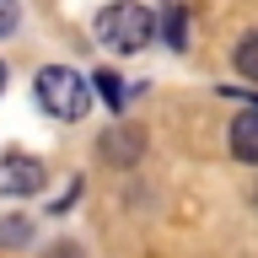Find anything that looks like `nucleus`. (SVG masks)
Segmentation results:
<instances>
[{
	"instance_id": "obj_9",
	"label": "nucleus",
	"mask_w": 258,
	"mask_h": 258,
	"mask_svg": "<svg viewBox=\"0 0 258 258\" xmlns=\"http://www.w3.org/2000/svg\"><path fill=\"white\" fill-rule=\"evenodd\" d=\"M167 43H172V48H188V43H183V11H177V6H167Z\"/></svg>"
},
{
	"instance_id": "obj_4",
	"label": "nucleus",
	"mask_w": 258,
	"mask_h": 258,
	"mask_svg": "<svg viewBox=\"0 0 258 258\" xmlns=\"http://www.w3.org/2000/svg\"><path fill=\"white\" fill-rule=\"evenodd\" d=\"M97 151H102V161H113V167H135V161H140V151H145V135L135 124H113L108 135H102V145H97Z\"/></svg>"
},
{
	"instance_id": "obj_1",
	"label": "nucleus",
	"mask_w": 258,
	"mask_h": 258,
	"mask_svg": "<svg viewBox=\"0 0 258 258\" xmlns=\"http://www.w3.org/2000/svg\"><path fill=\"white\" fill-rule=\"evenodd\" d=\"M151 32H156V16L135 6V0H118L108 11L97 16V43L102 48H118V54H135V48L151 43Z\"/></svg>"
},
{
	"instance_id": "obj_12",
	"label": "nucleus",
	"mask_w": 258,
	"mask_h": 258,
	"mask_svg": "<svg viewBox=\"0 0 258 258\" xmlns=\"http://www.w3.org/2000/svg\"><path fill=\"white\" fill-rule=\"evenodd\" d=\"M0 86H6V64H0Z\"/></svg>"
},
{
	"instance_id": "obj_11",
	"label": "nucleus",
	"mask_w": 258,
	"mask_h": 258,
	"mask_svg": "<svg viewBox=\"0 0 258 258\" xmlns=\"http://www.w3.org/2000/svg\"><path fill=\"white\" fill-rule=\"evenodd\" d=\"M54 258H81V253H76V247H54Z\"/></svg>"
},
{
	"instance_id": "obj_5",
	"label": "nucleus",
	"mask_w": 258,
	"mask_h": 258,
	"mask_svg": "<svg viewBox=\"0 0 258 258\" xmlns=\"http://www.w3.org/2000/svg\"><path fill=\"white\" fill-rule=\"evenodd\" d=\"M231 156L237 161H258V108L242 113L237 124H231Z\"/></svg>"
},
{
	"instance_id": "obj_8",
	"label": "nucleus",
	"mask_w": 258,
	"mask_h": 258,
	"mask_svg": "<svg viewBox=\"0 0 258 258\" xmlns=\"http://www.w3.org/2000/svg\"><path fill=\"white\" fill-rule=\"evenodd\" d=\"M32 237V221L27 215H16V221H0V247H22Z\"/></svg>"
},
{
	"instance_id": "obj_7",
	"label": "nucleus",
	"mask_w": 258,
	"mask_h": 258,
	"mask_svg": "<svg viewBox=\"0 0 258 258\" xmlns=\"http://www.w3.org/2000/svg\"><path fill=\"white\" fill-rule=\"evenodd\" d=\"M237 70L247 81H258V32H247V38L237 43Z\"/></svg>"
},
{
	"instance_id": "obj_6",
	"label": "nucleus",
	"mask_w": 258,
	"mask_h": 258,
	"mask_svg": "<svg viewBox=\"0 0 258 258\" xmlns=\"http://www.w3.org/2000/svg\"><path fill=\"white\" fill-rule=\"evenodd\" d=\"M92 86H97V97H102V102H108L113 113H118V108L129 102V86H124L118 76H113V70H97V76H92Z\"/></svg>"
},
{
	"instance_id": "obj_2",
	"label": "nucleus",
	"mask_w": 258,
	"mask_h": 258,
	"mask_svg": "<svg viewBox=\"0 0 258 258\" xmlns=\"http://www.w3.org/2000/svg\"><path fill=\"white\" fill-rule=\"evenodd\" d=\"M38 102H43L54 118L76 124V118H86V108H92V86H86L76 70H64V64H43V70H38Z\"/></svg>"
},
{
	"instance_id": "obj_10",
	"label": "nucleus",
	"mask_w": 258,
	"mask_h": 258,
	"mask_svg": "<svg viewBox=\"0 0 258 258\" xmlns=\"http://www.w3.org/2000/svg\"><path fill=\"white\" fill-rule=\"evenodd\" d=\"M16 16H22V11H16V0H0V38L16 27Z\"/></svg>"
},
{
	"instance_id": "obj_3",
	"label": "nucleus",
	"mask_w": 258,
	"mask_h": 258,
	"mask_svg": "<svg viewBox=\"0 0 258 258\" xmlns=\"http://www.w3.org/2000/svg\"><path fill=\"white\" fill-rule=\"evenodd\" d=\"M38 188H43V167H38V156L6 151V156H0V194H6V199H22V194H38Z\"/></svg>"
}]
</instances>
